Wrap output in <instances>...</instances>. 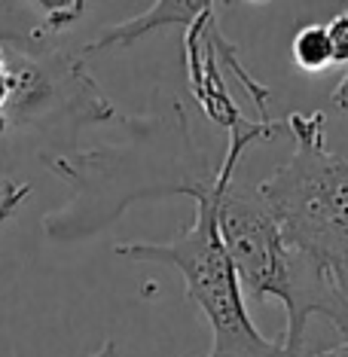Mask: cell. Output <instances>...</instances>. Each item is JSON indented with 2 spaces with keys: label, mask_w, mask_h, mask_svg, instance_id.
Returning <instances> with one entry per match:
<instances>
[{
  "label": "cell",
  "mask_w": 348,
  "mask_h": 357,
  "mask_svg": "<svg viewBox=\"0 0 348 357\" xmlns=\"http://www.w3.org/2000/svg\"><path fill=\"white\" fill-rule=\"evenodd\" d=\"M86 357H119V348H116V342H104L98 351H92V354H86Z\"/></svg>",
  "instance_id": "10"
},
{
  "label": "cell",
  "mask_w": 348,
  "mask_h": 357,
  "mask_svg": "<svg viewBox=\"0 0 348 357\" xmlns=\"http://www.w3.org/2000/svg\"><path fill=\"white\" fill-rule=\"evenodd\" d=\"M177 192L190 196L196 205V217L187 229L168 241H119L113 250L128 259L165 263L183 275L187 299L196 303L202 318L211 324L208 357H290L285 345L263 336L248 314L245 290L217 223L220 181L214 177L211 183H183Z\"/></svg>",
  "instance_id": "2"
},
{
  "label": "cell",
  "mask_w": 348,
  "mask_h": 357,
  "mask_svg": "<svg viewBox=\"0 0 348 357\" xmlns=\"http://www.w3.org/2000/svg\"><path fill=\"white\" fill-rule=\"evenodd\" d=\"M309 357H348V342H339V345H330L324 351H315Z\"/></svg>",
  "instance_id": "9"
},
{
  "label": "cell",
  "mask_w": 348,
  "mask_h": 357,
  "mask_svg": "<svg viewBox=\"0 0 348 357\" xmlns=\"http://www.w3.org/2000/svg\"><path fill=\"white\" fill-rule=\"evenodd\" d=\"M290 52H294V64L303 70H324L333 64V43H330L327 25H305L296 31L294 43H290Z\"/></svg>",
  "instance_id": "5"
},
{
  "label": "cell",
  "mask_w": 348,
  "mask_h": 357,
  "mask_svg": "<svg viewBox=\"0 0 348 357\" xmlns=\"http://www.w3.org/2000/svg\"><path fill=\"white\" fill-rule=\"evenodd\" d=\"M296 150L257 186L285 238L324 266L348 296V159L327 147L324 113L290 116Z\"/></svg>",
  "instance_id": "3"
},
{
  "label": "cell",
  "mask_w": 348,
  "mask_h": 357,
  "mask_svg": "<svg viewBox=\"0 0 348 357\" xmlns=\"http://www.w3.org/2000/svg\"><path fill=\"white\" fill-rule=\"evenodd\" d=\"M330 101H333V107H339V110H345V113H348V74L339 79V86L333 89Z\"/></svg>",
  "instance_id": "8"
},
{
  "label": "cell",
  "mask_w": 348,
  "mask_h": 357,
  "mask_svg": "<svg viewBox=\"0 0 348 357\" xmlns=\"http://www.w3.org/2000/svg\"><path fill=\"white\" fill-rule=\"evenodd\" d=\"M330 43H333V64L348 61V10L333 15V22L327 25Z\"/></svg>",
  "instance_id": "7"
},
{
  "label": "cell",
  "mask_w": 348,
  "mask_h": 357,
  "mask_svg": "<svg viewBox=\"0 0 348 357\" xmlns=\"http://www.w3.org/2000/svg\"><path fill=\"white\" fill-rule=\"evenodd\" d=\"M278 132L281 123L250 126L248 135H239L232 128L229 156H226L223 172L217 174V181H220L217 223H220L226 254L236 266L241 290H248L254 303H263L272 296L285 305L287 330L281 345L290 357H305V324L312 314H324L348 342V296L324 266H318L312 257H305L285 238L278 220L272 217L257 186L248 190V186L232 181L241 150L254 137Z\"/></svg>",
  "instance_id": "1"
},
{
  "label": "cell",
  "mask_w": 348,
  "mask_h": 357,
  "mask_svg": "<svg viewBox=\"0 0 348 357\" xmlns=\"http://www.w3.org/2000/svg\"><path fill=\"white\" fill-rule=\"evenodd\" d=\"M31 196V186L25 183H13L10 177L0 174V226L13 217V211L22 205V199Z\"/></svg>",
  "instance_id": "6"
},
{
  "label": "cell",
  "mask_w": 348,
  "mask_h": 357,
  "mask_svg": "<svg viewBox=\"0 0 348 357\" xmlns=\"http://www.w3.org/2000/svg\"><path fill=\"white\" fill-rule=\"evenodd\" d=\"M59 116H74L77 123L110 119L113 104L83 74L80 61L64 55L40 61L0 43V137Z\"/></svg>",
  "instance_id": "4"
}]
</instances>
